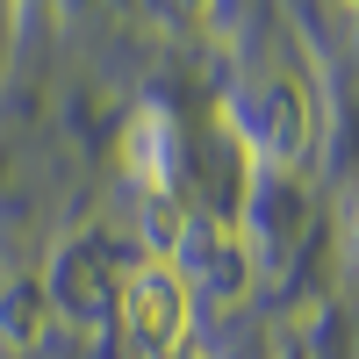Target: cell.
<instances>
[{
	"label": "cell",
	"mask_w": 359,
	"mask_h": 359,
	"mask_svg": "<svg viewBox=\"0 0 359 359\" xmlns=\"http://www.w3.org/2000/svg\"><path fill=\"white\" fill-rule=\"evenodd\" d=\"M115 316H123V338L144 359H165L180 338H194V287L172 266V252L137 259L123 280H115Z\"/></svg>",
	"instance_id": "obj_1"
},
{
	"label": "cell",
	"mask_w": 359,
	"mask_h": 359,
	"mask_svg": "<svg viewBox=\"0 0 359 359\" xmlns=\"http://www.w3.org/2000/svg\"><path fill=\"white\" fill-rule=\"evenodd\" d=\"M165 359H208V345H194V338H180V345H172Z\"/></svg>",
	"instance_id": "obj_5"
},
{
	"label": "cell",
	"mask_w": 359,
	"mask_h": 359,
	"mask_svg": "<svg viewBox=\"0 0 359 359\" xmlns=\"http://www.w3.org/2000/svg\"><path fill=\"white\" fill-rule=\"evenodd\" d=\"M223 115H230V130L245 137V151L273 158V165H294V158L309 151V137H316L309 86L294 79V72H259V79H245V86L223 101Z\"/></svg>",
	"instance_id": "obj_2"
},
{
	"label": "cell",
	"mask_w": 359,
	"mask_h": 359,
	"mask_svg": "<svg viewBox=\"0 0 359 359\" xmlns=\"http://www.w3.org/2000/svg\"><path fill=\"white\" fill-rule=\"evenodd\" d=\"M165 8H172V15H187V22H194V15H208V0H165Z\"/></svg>",
	"instance_id": "obj_6"
},
{
	"label": "cell",
	"mask_w": 359,
	"mask_h": 359,
	"mask_svg": "<svg viewBox=\"0 0 359 359\" xmlns=\"http://www.w3.org/2000/svg\"><path fill=\"white\" fill-rule=\"evenodd\" d=\"M352 8H359V0H352Z\"/></svg>",
	"instance_id": "obj_7"
},
{
	"label": "cell",
	"mask_w": 359,
	"mask_h": 359,
	"mask_svg": "<svg viewBox=\"0 0 359 359\" xmlns=\"http://www.w3.org/2000/svg\"><path fill=\"white\" fill-rule=\"evenodd\" d=\"M338 252H345V266L359 273V194H345V208H338Z\"/></svg>",
	"instance_id": "obj_4"
},
{
	"label": "cell",
	"mask_w": 359,
	"mask_h": 359,
	"mask_svg": "<svg viewBox=\"0 0 359 359\" xmlns=\"http://www.w3.org/2000/svg\"><path fill=\"white\" fill-rule=\"evenodd\" d=\"M172 151H180L172 115L165 108H137L130 130H123V165L137 172V187L151 194V201H172Z\"/></svg>",
	"instance_id": "obj_3"
}]
</instances>
